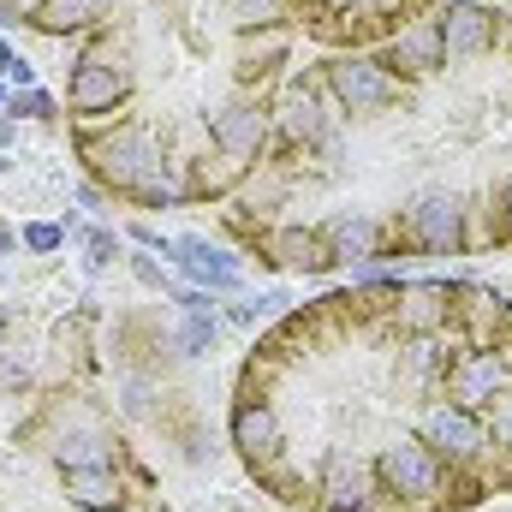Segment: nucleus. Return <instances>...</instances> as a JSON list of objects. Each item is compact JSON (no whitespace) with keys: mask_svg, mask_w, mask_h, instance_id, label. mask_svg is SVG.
Returning a JSON list of instances; mask_svg holds the SVG:
<instances>
[{"mask_svg":"<svg viewBox=\"0 0 512 512\" xmlns=\"http://www.w3.org/2000/svg\"><path fill=\"white\" fill-rule=\"evenodd\" d=\"M90 167H96L114 191H137V185L161 167V155H155V143H149V131L143 126H120V131H108V137L90 149Z\"/></svg>","mask_w":512,"mask_h":512,"instance_id":"1","label":"nucleus"},{"mask_svg":"<svg viewBox=\"0 0 512 512\" xmlns=\"http://www.w3.org/2000/svg\"><path fill=\"white\" fill-rule=\"evenodd\" d=\"M376 471H382V483L399 501H429L441 489V453L429 441H393V447H382Z\"/></svg>","mask_w":512,"mask_h":512,"instance_id":"2","label":"nucleus"},{"mask_svg":"<svg viewBox=\"0 0 512 512\" xmlns=\"http://www.w3.org/2000/svg\"><path fill=\"white\" fill-rule=\"evenodd\" d=\"M405 221H411V239H417L423 251H435V256H459L465 251V209H459V197L429 191V197L411 203Z\"/></svg>","mask_w":512,"mask_h":512,"instance_id":"3","label":"nucleus"},{"mask_svg":"<svg viewBox=\"0 0 512 512\" xmlns=\"http://www.w3.org/2000/svg\"><path fill=\"white\" fill-rule=\"evenodd\" d=\"M328 84H334V96H340L352 114H376V108H387V102L399 96L393 72L376 66V60H334V66H328Z\"/></svg>","mask_w":512,"mask_h":512,"instance_id":"4","label":"nucleus"},{"mask_svg":"<svg viewBox=\"0 0 512 512\" xmlns=\"http://www.w3.org/2000/svg\"><path fill=\"white\" fill-rule=\"evenodd\" d=\"M435 24H441V48H447V60H477L483 48H495V12H483V6H471V0L447 6Z\"/></svg>","mask_w":512,"mask_h":512,"instance_id":"5","label":"nucleus"},{"mask_svg":"<svg viewBox=\"0 0 512 512\" xmlns=\"http://www.w3.org/2000/svg\"><path fill=\"white\" fill-rule=\"evenodd\" d=\"M131 90V72L126 66H108V60H84L72 72V108L78 114H108L114 102H126Z\"/></svg>","mask_w":512,"mask_h":512,"instance_id":"6","label":"nucleus"},{"mask_svg":"<svg viewBox=\"0 0 512 512\" xmlns=\"http://www.w3.org/2000/svg\"><path fill=\"white\" fill-rule=\"evenodd\" d=\"M423 435H429V447L447 453V459H471V453L483 447V423L471 417V405H435V411L423 417Z\"/></svg>","mask_w":512,"mask_h":512,"instance_id":"7","label":"nucleus"},{"mask_svg":"<svg viewBox=\"0 0 512 512\" xmlns=\"http://www.w3.org/2000/svg\"><path fill=\"white\" fill-rule=\"evenodd\" d=\"M441 60H447V48H441V24H435V18L405 24V30L393 36V48H387V66H405L411 78H429Z\"/></svg>","mask_w":512,"mask_h":512,"instance_id":"8","label":"nucleus"},{"mask_svg":"<svg viewBox=\"0 0 512 512\" xmlns=\"http://www.w3.org/2000/svg\"><path fill=\"white\" fill-rule=\"evenodd\" d=\"M173 256H179V268H185L191 280H203V286H215V292H233V286H239V262L227 251H215L209 239H179Z\"/></svg>","mask_w":512,"mask_h":512,"instance_id":"9","label":"nucleus"},{"mask_svg":"<svg viewBox=\"0 0 512 512\" xmlns=\"http://www.w3.org/2000/svg\"><path fill=\"white\" fill-rule=\"evenodd\" d=\"M233 441H239V453L245 459H274L280 453V417L268 411V405H239L233 411Z\"/></svg>","mask_w":512,"mask_h":512,"instance_id":"10","label":"nucleus"},{"mask_svg":"<svg viewBox=\"0 0 512 512\" xmlns=\"http://www.w3.org/2000/svg\"><path fill=\"white\" fill-rule=\"evenodd\" d=\"M364 501H370V477L346 453H334L328 459V483H322V507L328 512H364Z\"/></svg>","mask_w":512,"mask_h":512,"instance_id":"11","label":"nucleus"},{"mask_svg":"<svg viewBox=\"0 0 512 512\" xmlns=\"http://www.w3.org/2000/svg\"><path fill=\"white\" fill-rule=\"evenodd\" d=\"M322 239H328L334 262H340V256L352 262V256H376V239H382V227H376V221H370L364 209H352V215H334Z\"/></svg>","mask_w":512,"mask_h":512,"instance_id":"12","label":"nucleus"},{"mask_svg":"<svg viewBox=\"0 0 512 512\" xmlns=\"http://www.w3.org/2000/svg\"><path fill=\"white\" fill-rule=\"evenodd\" d=\"M215 143H221L227 155H256V149H262V114L245 108V102L221 108V114H215Z\"/></svg>","mask_w":512,"mask_h":512,"instance_id":"13","label":"nucleus"},{"mask_svg":"<svg viewBox=\"0 0 512 512\" xmlns=\"http://www.w3.org/2000/svg\"><path fill=\"white\" fill-rule=\"evenodd\" d=\"M441 316H447V286H435V280H417V286H405V292H399V322H405V328L429 334Z\"/></svg>","mask_w":512,"mask_h":512,"instance_id":"14","label":"nucleus"},{"mask_svg":"<svg viewBox=\"0 0 512 512\" xmlns=\"http://www.w3.org/2000/svg\"><path fill=\"white\" fill-rule=\"evenodd\" d=\"M102 18H108V0H42V6H36V24L54 30V36L90 30V24H102Z\"/></svg>","mask_w":512,"mask_h":512,"instance_id":"15","label":"nucleus"},{"mask_svg":"<svg viewBox=\"0 0 512 512\" xmlns=\"http://www.w3.org/2000/svg\"><path fill=\"white\" fill-rule=\"evenodd\" d=\"M274 251H280V262H292V268H304V274H322V268H334L328 239H322V233H304V227H286V233L274 239Z\"/></svg>","mask_w":512,"mask_h":512,"instance_id":"16","label":"nucleus"},{"mask_svg":"<svg viewBox=\"0 0 512 512\" xmlns=\"http://www.w3.org/2000/svg\"><path fill=\"white\" fill-rule=\"evenodd\" d=\"M66 489H72V507H114V495H120V483H114V465H78V471H66Z\"/></svg>","mask_w":512,"mask_h":512,"instance_id":"17","label":"nucleus"},{"mask_svg":"<svg viewBox=\"0 0 512 512\" xmlns=\"http://www.w3.org/2000/svg\"><path fill=\"white\" fill-rule=\"evenodd\" d=\"M501 387H507V370H501L495 358H471V364L459 370L453 393H459V405H483V399H495Z\"/></svg>","mask_w":512,"mask_h":512,"instance_id":"18","label":"nucleus"},{"mask_svg":"<svg viewBox=\"0 0 512 512\" xmlns=\"http://www.w3.org/2000/svg\"><path fill=\"white\" fill-rule=\"evenodd\" d=\"M280 126L292 131L298 143H322V137H328V120H322V108H316L304 90H292V96H286V114H280Z\"/></svg>","mask_w":512,"mask_h":512,"instance_id":"19","label":"nucleus"},{"mask_svg":"<svg viewBox=\"0 0 512 512\" xmlns=\"http://www.w3.org/2000/svg\"><path fill=\"white\" fill-rule=\"evenodd\" d=\"M54 459H60V471H78V465H114V453H108V441H102L96 429H84V435L60 441V447H54Z\"/></svg>","mask_w":512,"mask_h":512,"instance_id":"20","label":"nucleus"},{"mask_svg":"<svg viewBox=\"0 0 512 512\" xmlns=\"http://www.w3.org/2000/svg\"><path fill=\"white\" fill-rule=\"evenodd\" d=\"M84 268H90V274H96V268H108V256L120 251V239H114V233H108V227H90V233H84Z\"/></svg>","mask_w":512,"mask_h":512,"instance_id":"21","label":"nucleus"},{"mask_svg":"<svg viewBox=\"0 0 512 512\" xmlns=\"http://www.w3.org/2000/svg\"><path fill=\"white\" fill-rule=\"evenodd\" d=\"M6 114H24V120H54V96L48 90H24L6 102Z\"/></svg>","mask_w":512,"mask_h":512,"instance_id":"22","label":"nucleus"},{"mask_svg":"<svg viewBox=\"0 0 512 512\" xmlns=\"http://www.w3.org/2000/svg\"><path fill=\"white\" fill-rule=\"evenodd\" d=\"M60 239H66V233L48 227V221H30V227H24V245H30V251H60Z\"/></svg>","mask_w":512,"mask_h":512,"instance_id":"23","label":"nucleus"},{"mask_svg":"<svg viewBox=\"0 0 512 512\" xmlns=\"http://www.w3.org/2000/svg\"><path fill=\"white\" fill-rule=\"evenodd\" d=\"M233 12L245 24H268V18H280V0H233Z\"/></svg>","mask_w":512,"mask_h":512,"instance_id":"24","label":"nucleus"},{"mask_svg":"<svg viewBox=\"0 0 512 512\" xmlns=\"http://www.w3.org/2000/svg\"><path fill=\"white\" fill-rule=\"evenodd\" d=\"M6 78H12L18 90H30V84H36V66H30V60H12V72H6Z\"/></svg>","mask_w":512,"mask_h":512,"instance_id":"25","label":"nucleus"},{"mask_svg":"<svg viewBox=\"0 0 512 512\" xmlns=\"http://www.w3.org/2000/svg\"><path fill=\"white\" fill-rule=\"evenodd\" d=\"M495 435H501V441H507V447H512V393H507V405L495 411Z\"/></svg>","mask_w":512,"mask_h":512,"instance_id":"26","label":"nucleus"},{"mask_svg":"<svg viewBox=\"0 0 512 512\" xmlns=\"http://www.w3.org/2000/svg\"><path fill=\"white\" fill-rule=\"evenodd\" d=\"M137 280H149V286H161V268H155L149 256H137Z\"/></svg>","mask_w":512,"mask_h":512,"instance_id":"27","label":"nucleus"},{"mask_svg":"<svg viewBox=\"0 0 512 512\" xmlns=\"http://www.w3.org/2000/svg\"><path fill=\"white\" fill-rule=\"evenodd\" d=\"M12 60H18V54H12V48H6V42H0V78H6V72H12Z\"/></svg>","mask_w":512,"mask_h":512,"instance_id":"28","label":"nucleus"},{"mask_svg":"<svg viewBox=\"0 0 512 512\" xmlns=\"http://www.w3.org/2000/svg\"><path fill=\"white\" fill-rule=\"evenodd\" d=\"M12 137H18V126H12V120H0V149H6Z\"/></svg>","mask_w":512,"mask_h":512,"instance_id":"29","label":"nucleus"},{"mask_svg":"<svg viewBox=\"0 0 512 512\" xmlns=\"http://www.w3.org/2000/svg\"><path fill=\"white\" fill-rule=\"evenodd\" d=\"M0 251H12V227H0Z\"/></svg>","mask_w":512,"mask_h":512,"instance_id":"30","label":"nucleus"},{"mask_svg":"<svg viewBox=\"0 0 512 512\" xmlns=\"http://www.w3.org/2000/svg\"><path fill=\"white\" fill-rule=\"evenodd\" d=\"M72 512H96V507H72Z\"/></svg>","mask_w":512,"mask_h":512,"instance_id":"31","label":"nucleus"},{"mask_svg":"<svg viewBox=\"0 0 512 512\" xmlns=\"http://www.w3.org/2000/svg\"><path fill=\"white\" fill-rule=\"evenodd\" d=\"M108 512H131V507H108Z\"/></svg>","mask_w":512,"mask_h":512,"instance_id":"32","label":"nucleus"},{"mask_svg":"<svg viewBox=\"0 0 512 512\" xmlns=\"http://www.w3.org/2000/svg\"><path fill=\"white\" fill-rule=\"evenodd\" d=\"M0 108H6V90H0Z\"/></svg>","mask_w":512,"mask_h":512,"instance_id":"33","label":"nucleus"}]
</instances>
